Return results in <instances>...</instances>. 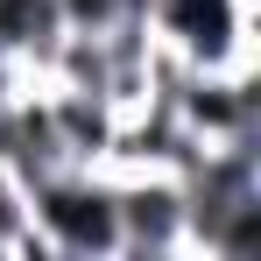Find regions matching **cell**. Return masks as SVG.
<instances>
[{"mask_svg": "<svg viewBox=\"0 0 261 261\" xmlns=\"http://www.w3.org/2000/svg\"><path fill=\"white\" fill-rule=\"evenodd\" d=\"M64 29H113V21H134L148 14V0H57Z\"/></svg>", "mask_w": 261, "mask_h": 261, "instance_id": "obj_4", "label": "cell"}, {"mask_svg": "<svg viewBox=\"0 0 261 261\" xmlns=\"http://www.w3.org/2000/svg\"><path fill=\"white\" fill-rule=\"evenodd\" d=\"M113 226H120L113 261H191L184 254V184L170 170H120L113 176Z\"/></svg>", "mask_w": 261, "mask_h": 261, "instance_id": "obj_2", "label": "cell"}, {"mask_svg": "<svg viewBox=\"0 0 261 261\" xmlns=\"http://www.w3.org/2000/svg\"><path fill=\"white\" fill-rule=\"evenodd\" d=\"M57 36H64L57 0H0V57H7L21 78H43L49 71Z\"/></svg>", "mask_w": 261, "mask_h": 261, "instance_id": "obj_3", "label": "cell"}, {"mask_svg": "<svg viewBox=\"0 0 261 261\" xmlns=\"http://www.w3.org/2000/svg\"><path fill=\"white\" fill-rule=\"evenodd\" d=\"M29 219L57 261H113L120 226H113V176L106 170H57L29 184Z\"/></svg>", "mask_w": 261, "mask_h": 261, "instance_id": "obj_1", "label": "cell"}]
</instances>
